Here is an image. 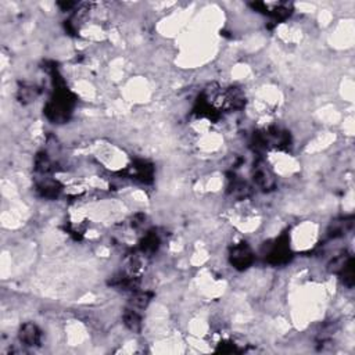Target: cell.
Returning <instances> with one entry per match:
<instances>
[{
	"label": "cell",
	"instance_id": "obj_1",
	"mask_svg": "<svg viewBox=\"0 0 355 355\" xmlns=\"http://www.w3.org/2000/svg\"><path fill=\"white\" fill-rule=\"evenodd\" d=\"M290 246H289V237L286 235H283L277 239L275 244H272L269 248V251L266 254V258L271 264L279 265V264H285L290 260Z\"/></svg>",
	"mask_w": 355,
	"mask_h": 355
},
{
	"label": "cell",
	"instance_id": "obj_8",
	"mask_svg": "<svg viewBox=\"0 0 355 355\" xmlns=\"http://www.w3.org/2000/svg\"><path fill=\"white\" fill-rule=\"evenodd\" d=\"M150 298H151L150 293H138V294H135V297H133L132 302L136 307H139V308H144L148 304Z\"/></svg>",
	"mask_w": 355,
	"mask_h": 355
},
{
	"label": "cell",
	"instance_id": "obj_5",
	"mask_svg": "<svg viewBox=\"0 0 355 355\" xmlns=\"http://www.w3.org/2000/svg\"><path fill=\"white\" fill-rule=\"evenodd\" d=\"M38 190L43 197L55 198L61 192V188H60L59 183L55 182V181H44V182H40L38 185Z\"/></svg>",
	"mask_w": 355,
	"mask_h": 355
},
{
	"label": "cell",
	"instance_id": "obj_3",
	"mask_svg": "<svg viewBox=\"0 0 355 355\" xmlns=\"http://www.w3.org/2000/svg\"><path fill=\"white\" fill-rule=\"evenodd\" d=\"M20 339L21 341L27 345L39 344V341H40L39 329H38L35 325H32V323H27V325H24L22 327H21Z\"/></svg>",
	"mask_w": 355,
	"mask_h": 355
},
{
	"label": "cell",
	"instance_id": "obj_4",
	"mask_svg": "<svg viewBox=\"0 0 355 355\" xmlns=\"http://www.w3.org/2000/svg\"><path fill=\"white\" fill-rule=\"evenodd\" d=\"M254 182L262 189H269L273 186V178L265 168L262 167H257L256 172H254Z\"/></svg>",
	"mask_w": 355,
	"mask_h": 355
},
{
	"label": "cell",
	"instance_id": "obj_7",
	"mask_svg": "<svg viewBox=\"0 0 355 355\" xmlns=\"http://www.w3.org/2000/svg\"><path fill=\"white\" fill-rule=\"evenodd\" d=\"M123 321H125V325L128 326L131 331H139L140 329V316L135 311L128 310V312H125Z\"/></svg>",
	"mask_w": 355,
	"mask_h": 355
},
{
	"label": "cell",
	"instance_id": "obj_2",
	"mask_svg": "<svg viewBox=\"0 0 355 355\" xmlns=\"http://www.w3.org/2000/svg\"><path fill=\"white\" fill-rule=\"evenodd\" d=\"M229 258H231V264L236 269H240V271L247 269L248 266L251 265L252 261H254L251 248L246 243H240V244H236V246L233 247Z\"/></svg>",
	"mask_w": 355,
	"mask_h": 355
},
{
	"label": "cell",
	"instance_id": "obj_6",
	"mask_svg": "<svg viewBox=\"0 0 355 355\" xmlns=\"http://www.w3.org/2000/svg\"><path fill=\"white\" fill-rule=\"evenodd\" d=\"M158 244H160V239H158L157 235L153 232L148 233L143 239V242H142V250L146 252H153L157 250Z\"/></svg>",
	"mask_w": 355,
	"mask_h": 355
}]
</instances>
